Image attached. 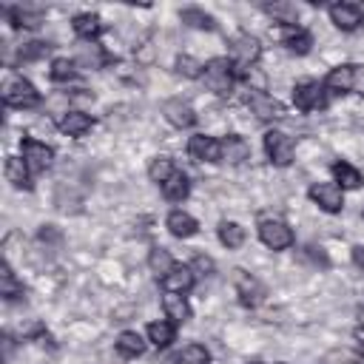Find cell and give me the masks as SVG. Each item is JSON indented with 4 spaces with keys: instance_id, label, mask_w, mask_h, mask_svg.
<instances>
[{
    "instance_id": "obj_31",
    "label": "cell",
    "mask_w": 364,
    "mask_h": 364,
    "mask_svg": "<svg viewBox=\"0 0 364 364\" xmlns=\"http://www.w3.org/2000/svg\"><path fill=\"white\" fill-rule=\"evenodd\" d=\"M264 14L273 17L276 26H296V20H299V6H293V3H267V6H264Z\"/></svg>"
},
{
    "instance_id": "obj_24",
    "label": "cell",
    "mask_w": 364,
    "mask_h": 364,
    "mask_svg": "<svg viewBox=\"0 0 364 364\" xmlns=\"http://www.w3.org/2000/svg\"><path fill=\"white\" fill-rule=\"evenodd\" d=\"M216 236H219V245L228 247V250H239L247 242V230L236 219H222L219 228H216Z\"/></svg>"
},
{
    "instance_id": "obj_5",
    "label": "cell",
    "mask_w": 364,
    "mask_h": 364,
    "mask_svg": "<svg viewBox=\"0 0 364 364\" xmlns=\"http://www.w3.org/2000/svg\"><path fill=\"white\" fill-rule=\"evenodd\" d=\"M230 284H233V290H236V296H239V301L245 307H259V304L267 301V287H264V282L256 273L233 267L230 270Z\"/></svg>"
},
{
    "instance_id": "obj_26",
    "label": "cell",
    "mask_w": 364,
    "mask_h": 364,
    "mask_svg": "<svg viewBox=\"0 0 364 364\" xmlns=\"http://www.w3.org/2000/svg\"><path fill=\"white\" fill-rule=\"evenodd\" d=\"M145 336H148V344H154L156 350H165L176 338V324L168 321V318H154V321H148Z\"/></svg>"
},
{
    "instance_id": "obj_34",
    "label": "cell",
    "mask_w": 364,
    "mask_h": 364,
    "mask_svg": "<svg viewBox=\"0 0 364 364\" xmlns=\"http://www.w3.org/2000/svg\"><path fill=\"white\" fill-rule=\"evenodd\" d=\"M173 68H176V74H179V77H185V80H202L205 63H202V60H196L193 54H179V57L173 60Z\"/></svg>"
},
{
    "instance_id": "obj_39",
    "label": "cell",
    "mask_w": 364,
    "mask_h": 364,
    "mask_svg": "<svg viewBox=\"0 0 364 364\" xmlns=\"http://www.w3.org/2000/svg\"><path fill=\"white\" fill-rule=\"evenodd\" d=\"M304 259H310L316 267H327V264H330V259H327L324 247H318V245H310V247L304 250Z\"/></svg>"
},
{
    "instance_id": "obj_4",
    "label": "cell",
    "mask_w": 364,
    "mask_h": 364,
    "mask_svg": "<svg viewBox=\"0 0 364 364\" xmlns=\"http://www.w3.org/2000/svg\"><path fill=\"white\" fill-rule=\"evenodd\" d=\"M259 242L273 250V253H282V250H290L296 245V230L279 219V216H270V219H262L259 222Z\"/></svg>"
},
{
    "instance_id": "obj_41",
    "label": "cell",
    "mask_w": 364,
    "mask_h": 364,
    "mask_svg": "<svg viewBox=\"0 0 364 364\" xmlns=\"http://www.w3.org/2000/svg\"><path fill=\"white\" fill-rule=\"evenodd\" d=\"M353 264L364 270V245H353Z\"/></svg>"
},
{
    "instance_id": "obj_2",
    "label": "cell",
    "mask_w": 364,
    "mask_h": 364,
    "mask_svg": "<svg viewBox=\"0 0 364 364\" xmlns=\"http://www.w3.org/2000/svg\"><path fill=\"white\" fill-rule=\"evenodd\" d=\"M40 91L37 85L23 77V74H11L6 82H3V102L9 108H17V111H28V108H37L40 105Z\"/></svg>"
},
{
    "instance_id": "obj_28",
    "label": "cell",
    "mask_w": 364,
    "mask_h": 364,
    "mask_svg": "<svg viewBox=\"0 0 364 364\" xmlns=\"http://www.w3.org/2000/svg\"><path fill=\"white\" fill-rule=\"evenodd\" d=\"M179 20H182V26L196 28V31H213V28H216L213 14H208V11H205V9H199V6L179 9Z\"/></svg>"
},
{
    "instance_id": "obj_1",
    "label": "cell",
    "mask_w": 364,
    "mask_h": 364,
    "mask_svg": "<svg viewBox=\"0 0 364 364\" xmlns=\"http://www.w3.org/2000/svg\"><path fill=\"white\" fill-rule=\"evenodd\" d=\"M202 82H205V88L210 94L228 97L233 91V85H236V65H233V60H228V57H210L205 63Z\"/></svg>"
},
{
    "instance_id": "obj_25",
    "label": "cell",
    "mask_w": 364,
    "mask_h": 364,
    "mask_svg": "<svg viewBox=\"0 0 364 364\" xmlns=\"http://www.w3.org/2000/svg\"><path fill=\"white\" fill-rule=\"evenodd\" d=\"M0 296H3V301H9V304L23 299V282H20V276L14 273V267H11L9 259H3V264H0Z\"/></svg>"
},
{
    "instance_id": "obj_38",
    "label": "cell",
    "mask_w": 364,
    "mask_h": 364,
    "mask_svg": "<svg viewBox=\"0 0 364 364\" xmlns=\"http://www.w3.org/2000/svg\"><path fill=\"white\" fill-rule=\"evenodd\" d=\"M134 60H136V65H154L156 63V46L151 40H142L134 48Z\"/></svg>"
},
{
    "instance_id": "obj_45",
    "label": "cell",
    "mask_w": 364,
    "mask_h": 364,
    "mask_svg": "<svg viewBox=\"0 0 364 364\" xmlns=\"http://www.w3.org/2000/svg\"><path fill=\"white\" fill-rule=\"evenodd\" d=\"M273 364H287V361H273Z\"/></svg>"
},
{
    "instance_id": "obj_44",
    "label": "cell",
    "mask_w": 364,
    "mask_h": 364,
    "mask_svg": "<svg viewBox=\"0 0 364 364\" xmlns=\"http://www.w3.org/2000/svg\"><path fill=\"white\" fill-rule=\"evenodd\" d=\"M247 364H267V361H247Z\"/></svg>"
},
{
    "instance_id": "obj_3",
    "label": "cell",
    "mask_w": 364,
    "mask_h": 364,
    "mask_svg": "<svg viewBox=\"0 0 364 364\" xmlns=\"http://www.w3.org/2000/svg\"><path fill=\"white\" fill-rule=\"evenodd\" d=\"M262 145H264V154H267L270 165H276V168H287V165L296 162V142H293V136H290L287 131H282V128H270V131H264Z\"/></svg>"
},
{
    "instance_id": "obj_30",
    "label": "cell",
    "mask_w": 364,
    "mask_h": 364,
    "mask_svg": "<svg viewBox=\"0 0 364 364\" xmlns=\"http://www.w3.org/2000/svg\"><path fill=\"white\" fill-rule=\"evenodd\" d=\"M188 193H191V179H188L185 171H176V173L162 185V196H165L168 202H182V199H188Z\"/></svg>"
},
{
    "instance_id": "obj_35",
    "label": "cell",
    "mask_w": 364,
    "mask_h": 364,
    "mask_svg": "<svg viewBox=\"0 0 364 364\" xmlns=\"http://www.w3.org/2000/svg\"><path fill=\"white\" fill-rule=\"evenodd\" d=\"M48 51H51V43H48V40H26V43L17 46V57H20L23 63L43 60Z\"/></svg>"
},
{
    "instance_id": "obj_16",
    "label": "cell",
    "mask_w": 364,
    "mask_h": 364,
    "mask_svg": "<svg viewBox=\"0 0 364 364\" xmlns=\"http://www.w3.org/2000/svg\"><path fill=\"white\" fill-rule=\"evenodd\" d=\"M253 159V148L242 134H225L222 136V162L228 165H245Z\"/></svg>"
},
{
    "instance_id": "obj_21",
    "label": "cell",
    "mask_w": 364,
    "mask_h": 364,
    "mask_svg": "<svg viewBox=\"0 0 364 364\" xmlns=\"http://www.w3.org/2000/svg\"><path fill=\"white\" fill-rule=\"evenodd\" d=\"M102 17L97 11H80L71 17V31L80 37V40H97L102 34Z\"/></svg>"
},
{
    "instance_id": "obj_36",
    "label": "cell",
    "mask_w": 364,
    "mask_h": 364,
    "mask_svg": "<svg viewBox=\"0 0 364 364\" xmlns=\"http://www.w3.org/2000/svg\"><path fill=\"white\" fill-rule=\"evenodd\" d=\"M179 358H182V364H210V350L199 341H191L179 350Z\"/></svg>"
},
{
    "instance_id": "obj_8",
    "label": "cell",
    "mask_w": 364,
    "mask_h": 364,
    "mask_svg": "<svg viewBox=\"0 0 364 364\" xmlns=\"http://www.w3.org/2000/svg\"><path fill=\"white\" fill-rule=\"evenodd\" d=\"M310 202L324 210V213H341L344 210V191L333 182V179H321V182H313L310 191H307Z\"/></svg>"
},
{
    "instance_id": "obj_14",
    "label": "cell",
    "mask_w": 364,
    "mask_h": 364,
    "mask_svg": "<svg viewBox=\"0 0 364 364\" xmlns=\"http://www.w3.org/2000/svg\"><path fill=\"white\" fill-rule=\"evenodd\" d=\"M162 117H165V122L171 125V128H191L193 122H196V111H193V105L188 102V100H182V97H171V100H165L162 102Z\"/></svg>"
},
{
    "instance_id": "obj_18",
    "label": "cell",
    "mask_w": 364,
    "mask_h": 364,
    "mask_svg": "<svg viewBox=\"0 0 364 364\" xmlns=\"http://www.w3.org/2000/svg\"><path fill=\"white\" fill-rule=\"evenodd\" d=\"M162 290L165 293H188V290H193V284H196V276H193V270H191V264H173L162 279Z\"/></svg>"
},
{
    "instance_id": "obj_32",
    "label": "cell",
    "mask_w": 364,
    "mask_h": 364,
    "mask_svg": "<svg viewBox=\"0 0 364 364\" xmlns=\"http://www.w3.org/2000/svg\"><path fill=\"white\" fill-rule=\"evenodd\" d=\"M77 68L80 65L74 63V57H54L48 65V77L51 82H71L77 77Z\"/></svg>"
},
{
    "instance_id": "obj_33",
    "label": "cell",
    "mask_w": 364,
    "mask_h": 364,
    "mask_svg": "<svg viewBox=\"0 0 364 364\" xmlns=\"http://www.w3.org/2000/svg\"><path fill=\"white\" fill-rule=\"evenodd\" d=\"M145 262H148L151 273H154V276H159V279H162V276H165V273H168V270H171V267L176 264L168 247H151V250H148V259H145Z\"/></svg>"
},
{
    "instance_id": "obj_37",
    "label": "cell",
    "mask_w": 364,
    "mask_h": 364,
    "mask_svg": "<svg viewBox=\"0 0 364 364\" xmlns=\"http://www.w3.org/2000/svg\"><path fill=\"white\" fill-rule=\"evenodd\" d=\"M191 270H193L196 279H210V276L216 273V262H213L208 253H196L193 262H191Z\"/></svg>"
},
{
    "instance_id": "obj_11",
    "label": "cell",
    "mask_w": 364,
    "mask_h": 364,
    "mask_svg": "<svg viewBox=\"0 0 364 364\" xmlns=\"http://www.w3.org/2000/svg\"><path fill=\"white\" fill-rule=\"evenodd\" d=\"M188 156L193 162H208V165H216L222 162V139L210 136V134H193L188 139Z\"/></svg>"
},
{
    "instance_id": "obj_10",
    "label": "cell",
    "mask_w": 364,
    "mask_h": 364,
    "mask_svg": "<svg viewBox=\"0 0 364 364\" xmlns=\"http://www.w3.org/2000/svg\"><path fill=\"white\" fill-rule=\"evenodd\" d=\"M259 57H262V43L250 31H242L230 40V60L239 68H253L259 63Z\"/></svg>"
},
{
    "instance_id": "obj_12",
    "label": "cell",
    "mask_w": 364,
    "mask_h": 364,
    "mask_svg": "<svg viewBox=\"0 0 364 364\" xmlns=\"http://www.w3.org/2000/svg\"><path fill=\"white\" fill-rule=\"evenodd\" d=\"M74 63L85 71H100L108 65V51L97 40H77L74 46Z\"/></svg>"
},
{
    "instance_id": "obj_9",
    "label": "cell",
    "mask_w": 364,
    "mask_h": 364,
    "mask_svg": "<svg viewBox=\"0 0 364 364\" xmlns=\"http://www.w3.org/2000/svg\"><path fill=\"white\" fill-rule=\"evenodd\" d=\"M245 105H247V111H250L259 122H276V119L284 117L282 102H279L273 94H267V91H253V88H247Z\"/></svg>"
},
{
    "instance_id": "obj_43",
    "label": "cell",
    "mask_w": 364,
    "mask_h": 364,
    "mask_svg": "<svg viewBox=\"0 0 364 364\" xmlns=\"http://www.w3.org/2000/svg\"><path fill=\"white\" fill-rule=\"evenodd\" d=\"M358 327H364V304L358 307Z\"/></svg>"
},
{
    "instance_id": "obj_29",
    "label": "cell",
    "mask_w": 364,
    "mask_h": 364,
    "mask_svg": "<svg viewBox=\"0 0 364 364\" xmlns=\"http://www.w3.org/2000/svg\"><path fill=\"white\" fill-rule=\"evenodd\" d=\"M148 179L154 182V185H165L173 173H176V165H173V159L168 156V154H156V156H151V162H148Z\"/></svg>"
},
{
    "instance_id": "obj_20",
    "label": "cell",
    "mask_w": 364,
    "mask_h": 364,
    "mask_svg": "<svg viewBox=\"0 0 364 364\" xmlns=\"http://www.w3.org/2000/svg\"><path fill=\"white\" fill-rule=\"evenodd\" d=\"M165 228H168V233L176 236V239H191V236H196L199 222H196L188 210L176 208V210H171V213L165 216Z\"/></svg>"
},
{
    "instance_id": "obj_6",
    "label": "cell",
    "mask_w": 364,
    "mask_h": 364,
    "mask_svg": "<svg viewBox=\"0 0 364 364\" xmlns=\"http://www.w3.org/2000/svg\"><path fill=\"white\" fill-rule=\"evenodd\" d=\"M20 156L23 162L28 165V171L37 176V173H46L51 165H54V148L37 136H26L20 139Z\"/></svg>"
},
{
    "instance_id": "obj_27",
    "label": "cell",
    "mask_w": 364,
    "mask_h": 364,
    "mask_svg": "<svg viewBox=\"0 0 364 364\" xmlns=\"http://www.w3.org/2000/svg\"><path fill=\"white\" fill-rule=\"evenodd\" d=\"M162 313H165L168 321H173L179 327V324H185L191 318V304H188V299L182 293H165L162 296Z\"/></svg>"
},
{
    "instance_id": "obj_22",
    "label": "cell",
    "mask_w": 364,
    "mask_h": 364,
    "mask_svg": "<svg viewBox=\"0 0 364 364\" xmlns=\"http://www.w3.org/2000/svg\"><path fill=\"white\" fill-rule=\"evenodd\" d=\"M333 182H336L341 191H355V188L364 185V173H361L353 162L336 159V162H333Z\"/></svg>"
},
{
    "instance_id": "obj_7",
    "label": "cell",
    "mask_w": 364,
    "mask_h": 364,
    "mask_svg": "<svg viewBox=\"0 0 364 364\" xmlns=\"http://www.w3.org/2000/svg\"><path fill=\"white\" fill-rule=\"evenodd\" d=\"M293 105L299 111H304V114L321 111L327 105V88H324V82H318V80H299L293 85Z\"/></svg>"
},
{
    "instance_id": "obj_17",
    "label": "cell",
    "mask_w": 364,
    "mask_h": 364,
    "mask_svg": "<svg viewBox=\"0 0 364 364\" xmlns=\"http://www.w3.org/2000/svg\"><path fill=\"white\" fill-rule=\"evenodd\" d=\"M3 173H6V182L14 191H31L34 188V173L28 171V165L23 162V156H6Z\"/></svg>"
},
{
    "instance_id": "obj_13",
    "label": "cell",
    "mask_w": 364,
    "mask_h": 364,
    "mask_svg": "<svg viewBox=\"0 0 364 364\" xmlns=\"http://www.w3.org/2000/svg\"><path fill=\"white\" fill-rule=\"evenodd\" d=\"M54 128H57L63 136L80 139V136H85V134L94 128V117H91L88 111L71 108V111H65L63 117H57V119H54Z\"/></svg>"
},
{
    "instance_id": "obj_15",
    "label": "cell",
    "mask_w": 364,
    "mask_h": 364,
    "mask_svg": "<svg viewBox=\"0 0 364 364\" xmlns=\"http://www.w3.org/2000/svg\"><path fill=\"white\" fill-rule=\"evenodd\" d=\"M327 14H330V23L338 31H355L364 23V9L358 3H333L327 9Z\"/></svg>"
},
{
    "instance_id": "obj_40",
    "label": "cell",
    "mask_w": 364,
    "mask_h": 364,
    "mask_svg": "<svg viewBox=\"0 0 364 364\" xmlns=\"http://www.w3.org/2000/svg\"><path fill=\"white\" fill-rule=\"evenodd\" d=\"M353 94L364 97V65L355 63V71H353Z\"/></svg>"
},
{
    "instance_id": "obj_19",
    "label": "cell",
    "mask_w": 364,
    "mask_h": 364,
    "mask_svg": "<svg viewBox=\"0 0 364 364\" xmlns=\"http://www.w3.org/2000/svg\"><path fill=\"white\" fill-rule=\"evenodd\" d=\"M353 71H355V63H338L327 71L324 77V88L330 94H350L353 91Z\"/></svg>"
},
{
    "instance_id": "obj_23",
    "label": "cell",
    "mask_w": 364,
    "mask_h": 364,
    "mask_svg": "<svg viewBox=\"0 0 364 364\" xmlns=\"http://www.w3.org/2000/svg\"><path fill=\"white\" fill-rule=\"evenodd\" d=\"M145 347H148V338H142V333H136V330H122L114 338V350L122 358H139L145 353Z\"/></svg>"
},
{
    "instance_id": "obj_42",
    "label": "cell",
    "mask_w": 364,
    "mask_h": 364,
    "mask_svg": "<svg viewBox=\"0 0 364 364\" xmlns=\"http://www.w3.org/2000/svg\"><path fill=\"white\" fill-rule=\"evenodd\" d=\"M122 361H125V358H122L119 353H117V355H102V364H122Z\"/></svg>"
}]
</instances>
